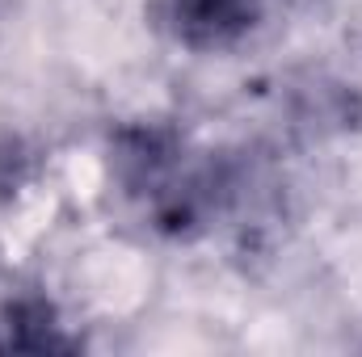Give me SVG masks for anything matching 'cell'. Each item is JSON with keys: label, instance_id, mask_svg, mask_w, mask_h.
Segmentation results:
<instances>
[{"label": "cell", "instance_id": "obj_1", "mask_svg": "<svg viewBox=\"0 0 362 357\" xmlns=\"http://www.w3.org/2000/svg\"><path fill=\"white\" fill-rule=\"evenodd\" d=\"M266 13V0H169V30L189 51L240 42Z\"/></svg>", "mask_w": 362, "mask_h": 357}, {"label": "cell", "instance_id": "obj_3", "mask_svg": "<svg viewBox=\"0 0 362 357\" xmlns=\"http://www.w3.org/2000/svg\"><path fill=\"white\" fill-rule=\"evenodd\" d=\"M30 177V152L17 143V139H4L0 143V198L17 193Z\"/></svg>", "mask_w": 362, "mask_h": 357}, {"label": "cell", "instance_id": "obj_2", "mask_svg": "<svg viewBox=\"0 0 362 357\" xmlns=\"http://www.w3.org/2000/svg\"><path fill=\"white\" fill-rule=\"evenodd\" d=\"M0 349L17 353H68L76 337L59 324V311L42 294H17L0 307Z\"/></svg>", "mask_w": 362, "mask_h": 357}]
</instances>
